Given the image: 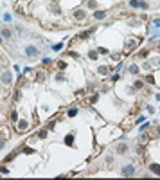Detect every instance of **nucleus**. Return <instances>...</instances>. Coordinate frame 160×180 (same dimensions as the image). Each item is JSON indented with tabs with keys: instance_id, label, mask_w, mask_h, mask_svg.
Wrapping results in <instances>:
<instances>
[{
	"instance_id": "6",
	"label": "nucleus",
	"mask_w": 160,
	"mask_h": 180,
	"mask_svg": "<svg viewBox=\"0 0 160 180\" xmlns=\"http://www.w3.org/2000/svg\"><path fill=\"white\" fill-rule=\"evenodd\" d=\"M65 142L68 144V146H72V142H74V135H67V137H65Z\"/></svg>"
},
{
	"instance_id": "7",
	"label": "nucleus",
	"mask_w": 160,
	"mask_h": 180,
	"mask_svg": "<svg viewBox=\"0 0 160 180\" xmlns=\"http://www.w3.org/2000/svg\"><path fill=\"white\" fill-rule=\"evenodd\" d=\"M18 128H20V130L24 131L25 128H27V121H20V123H18Z\"/></svg>"
},
{
	"instance_id": "11",
	"label": "nucleus",
	"mask_w": 160,
	"mask_h": 180,
	"mask_svg": "<svg viewBox=\"0 0 160 180\" xmlns=\"http://www.w3.org/2000/svg\"><path fill=\"white\" fill-rule=\"evenodd\" d=\"M133 45H135V43H133V41H128V47H126V50H130V49H133Z\"/></svg>"
},
{
	"instance_id": "15",
	"label": "nucleus",
	"mask_w": 160,
	"mask_h": 180,
	"mask_svg": "<svg viewBox=\"0 0 160 180\" xmlns=\"http://www.w3.org/2000/svg\"><path fill=\"white\" fill-rule=\"evenodd\" d=\"M4 148V139H0V150Z\"/></svg>"
},
{
	"instance_id": "12",
	"label": "nucleus",
	"mask_w": 160,
	"mask_h": 180,
	"mask_svg": "<svg viewBox=\"0 0 160 180\" xmlns=\"http://www.w3.org/2000/svg\"><path fill=\"white\" fill-rule=\"evenodd\" d=\"M90 58H92V60H97V52H94V50H92V52H90Z\"/></svg>"
},
{
	"instance_id": "5",
	"label": "nucleus",
	"mask_w": 160,
	"mask_h": 180,
	"mask_svg": "<svg viewBox=\"0 0 160 180\" xmlns=\"http://www.w3.org/2000/svg\"><path fill=\"white\" fill-rule=\"evenodd\" d=\"M149 169H151V171H155L156 175H160V166H158V164H151V166H149Z\"/></svg>"
},
{
	"instance_id": "3",
	"label": "nucleus",
	"mask_w": 160,
	"mask_h": 180,
	"mask_svg": "<svg viewBox=\"0 0 160 180\" xmlns=\"http://www.w3.org/2000/svg\"><path fill=\"white\" fill-rule=\"evenodd\" d=\"M11 81H13L11 72H9V70H5V72L2 74V83H5V85H7V83H11Z\"/></svg>"
},
{
	"instance_id": "13",
	"label": "nucleus",
	"mask_w": 160,
	"mask_h": 180,
	"mask_svg": "<svg viewBox=\"0 0 160 180\" xmlns=\"http://www.w3.org/2000/svg\"><path fill=\"white\" fill-rule=\"evenodd\" d=\"M126 150H128L126 144H124V146H119V151H126Z\"/></svg>"
},
{
	"instance_id": "4",
	"label": "nucleus",
	"mask_w": 160,
	"mask_h": 180,
	"mask_svg": "<svg viewBox=\"0 0 160 180\" xmlns=\"http://www.w3.org/2000/svg\"><path fill=\"white\" fill-rule=\"evenodd\" d=\"M104 16H106V13H104V11H95L94 13V18H97V20H103Z\"/></svg>"
},
{
	"instance_id": "9",
	"label": "nucleus",
	"mask_w": 160,
	"mask_h": 180,
	"mask_svg": "<svg viewBox=\"0 0 160 180\" xmlns=\"http://www.w3.org/2000/svg\"><path fill=\"white\" fill-rule=\"evenodd\" d=\"M76 18H78V20H83V18H85V13H83V11H78V13H76Z\"/></svg>"
},
{
	"instance_id": "8",
	"label": "nucleus",
	"mask_w": 160,
	"mask_h": 180,
	"mask_svg": "<svg viewBox=\"0 0 160 180\" xmlns=\"http://www.w3.org/2000/svg\"><path fill=\"white\" fill-rule=\"evenodd\" d=\"M137 72H139V67H137V65H131V67H130V74H137Z\"/></svg>"
},
{
	"instance_id": "14",
	"label": "nucleus",
	"mask_w": 160,
	"mask_h": 180,
	"mask_svg": "<svg viewBox=\"0 0 160 180\" xmlns=\"http://www.w3.org/2000/svg\"><path fill=\"white\" fill-rule=\"evenodd\" d=\"M0 173H2V175H7L9 171H7V168H2V169H0Z\"/></svg>"
},
{
	"instance_id": "10",
	"label": "nucleus",
	"mask_w": 160,
	"mask_h": 180,
	"mask_svg": "<svg viewBox=\"0 0 160 180\" xmlns=\"http://www.w3.org/2000/svg\"><path fill=\"white\" fill-rule=\"evenodd\" d=\"M76 114H78V110H76V108H72V110H70V112H68V117H74V115H76Z\"/></svg>"
},
{
	"instance_id": "2",
	"label": "nucleus",
	"mask_w": 160,
	"mask_h": 180,
	"mask_svg": "<svg viewBox=\"0 0 160 180\" xmlns=\"http://www.w3.org/2000/svg\"><path fill=\"white\" fill-rule=\"evenodd\" d=\"M25 54H27L29 58H34V56H38V49L34 45H27V47H25Z\"/></svg>"
},
{
	"instance_id": "1",
	"label": "nucleus",
	"mask_w": 160,
	"mask_h": 180,
	"mask_svg": "<svg viewBox=\"0 0 160 180\" xmlns=\"http://www.w3.org/2000/svg\"><path fill=\"white\" fill-rule=\"evenodd\" d=\"M133 173H135V166H131V164L122 168V176H133Z\"/></svg>"
}]
</instances>
